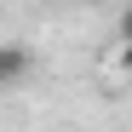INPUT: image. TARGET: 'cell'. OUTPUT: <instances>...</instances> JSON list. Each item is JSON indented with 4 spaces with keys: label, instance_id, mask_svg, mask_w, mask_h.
I'll use <instances>...</instances> for the list:
<instances>
[{
    "label": "cell",
    "instance_id": "cell-1",
    "mask_svg": "<svg viewBox=\"0 0 132 132\" xmlns=\"http://www.w3.org/2000/svg\"><path fill=\"white\" fill-rule=\"evenodd\" d=\"M23 75H29V52L23 46H0V86H12Z\"/></svg>",
    "mask_w": 132,
    "mask_h": 132
},
{
    "label": "cell",
    "instance_id": "cell-2",
    "mask_svg": "<svg viewBox=\"0 0 132 132\" xmlns=\"http://www.w3.org/2000/svg\"><path fill=\"white\" fill-rule=\"evenodd\" d=\"M115 63H121L126 75H132V40H121V57H115Z\"/></svg>",
    "mask_w": 132,
    "mask_h": 132
}]
</instances>
